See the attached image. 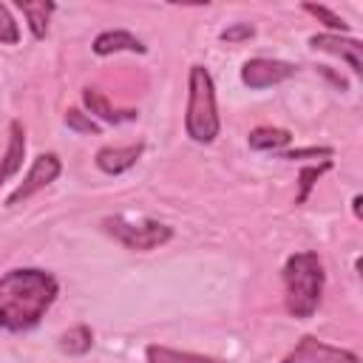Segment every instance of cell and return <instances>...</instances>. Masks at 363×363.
Masks as SVG:
<instances>
[{
  "instance_id": "2e32d148",
  "label": "cell",
  "mask_w": 363,
  "mask_h": 363,
  "mask_svg": "<svg viewBox=\"0 0 363 363\" xmlns=\"http://www.w3.org/2000/svg\"><path fill=\"white\" fill-rule=\"evenodd\" d=\"M91 343H94V335H91L88 326H74V329H68V332L62 335V340H60L62 352H68V354H85V352L91 349Z\"/></svg>"
},
{
  "instance_id": "ffe728a7",
  "label": "cell",
  "mask_w": 363,
  "mask_h": 363,
  "mask_svg": "<svg viewBox=\"0 0 363 363\" xmlns=\"http://www.w3.org/2000/svg\"><path fill=\"white\" fill-rule=\"evenodd\" d=\"M65 122H68V128H77V130H88V133H96L99 128L91 122V119H85L79 111H68L65 113Z\"/></svg>"
},
{
  "instance_id": "30bf717a",
  "label": "cell",
  "mask_w": 363,
  "mask_h": 363,
  "mask_svg": "<svg viewBox=\"0 0 363 363\" xmlns=\"http://www.w3.org/2000/svg\"><path fill=\"white\" fill-rule=\"evenodd\" d=\"M94 51L99 54V57H105V54H116V51H145V45L133 37V34H128V31H105V34H99L96 40H94Z\"/></svg>"
},
{
  "instance_id": "5b68a950",
  "label": "cell",
  "mask_w": 363,
  "mask_h": 363,
  "mask_svg": "<svg viewBox=\"0 0 363 363\" xmlns=\"http://www.w3.org/2000/svg\"><path fill=\"white\" fill-rule=\"evenodd\" d=\"M281 363H360V357L346 349L329 346L318 337H303Z\"/></svg>"
},
{
  "instance_id": "44dd1931",
  "label": "cell",
  "mask_w": 363,
  "mask_h": 363,
  "mask_svg": "<svg viewBox=\"0 0 363 363\" xmlns=\"http://www.w3.org/2000/svg\"><path fill=\"white\" fill-rule=\"evenodd\" d=\"M247 37H252V26H250V23H241V26H233V28L221 31V40H227V43H235V40H247Z\"/></svg>"
},
{
  "instance_id": "277c9868",
  "label": "cell",
  "mask_w": 363,
  "mask_h": 363,
  "mask_svg": "<svg viewBox=\"0 0 363 363\" xmlns=\"http://www.w3.org/2000/svg\"><path fill=\"white\" fill-rule=\"evenodd\" d=\"M105 230L128 250H156L164 241H170V235H173L167 224H159L150 218H133V216L105 218Z\"/></svg>"
},
{
  "instance_id": "5bb4252c",
  "label": "cell",
  "mask_w": 363,
  "mask_h": 363,
  "mask_svg": "<svg viewBox=\"0 0 363 363\" xmlns=\"http://www.w3.org/2000/svg\"><path fill=\"white\" fill-rule=\"evenodd\" d=\"M289 139L292 136L284 128H255L250 133V147H255V150H275V147H284Z\"/></svg>"
},
{
  "instance_id": "8992f818",
  "label": "cell",
  "mask_w": 363,
  "mask_h": 363,
  "mask_svg": "<svg viewBox=\"0 0 363 363\" xmlns=\"http://www.w3.org/2000/svg\"><path fill=\"white\" fill-rule=\"evenodd\" d=\"M57 176H60V159H57L54 153H43V156H37L34 167L28 170V176L23 179V184H20V187L6 199V204H9V207H14V204L26 201L28 196H34V193H37V190H43L45 184H51Z\"/></svg>"
},
{
  "instance_id": "ac0fdd59",
  "label": "cell",
  "mask_w": 363,
  "mask_h": 363,
  "mask_svg": "<svg viewBox=\"0 0 363 363\" xmlns=\"http://www.w3.org/2000/svg\"><path fill=\"white\" fill-rule=\"evenodd\" d=\"M303 9H306L309 14H315V17H320V20H323L329 28H335V31H349V26H346V23H343L337 14H332L329 9H323V6H312V3H306Z\"/></svg>"
},
{
  "instance_id": "4fadbf2b",
  "label": "cell",
  "mask_w": 363,
  "mask_h": 363,
  "mask_svg": "<svg viewBox=\"0 0 363 363\" xmlns=\"http://www.w3.org/2000/svg\"><path fill=\"white\" fill-rule=\"evenodd\" d=\"M23 153H26V139H23V128L17 122H11V142H9V153L3 159V167H0V184L20 167L23 162Z\"/></svg>"
},
{
  "instance_id": "ba28073f",
  "label": "cell",
  "mask_w": 363,
  "mask_h": 363,
  "mask_svg": "<svg viewBox=\"0 0 363 363\" xmlns=\"http://www.w3.org/2000/svg\"><path fill=\"white\" fill-rule=\"evenodd\" d=\"M309 43H312V48H318V51H329V54L346 60L354 74L363 71V62H360V48H363V45H360L357 40H343V37H335V34H315Z\"/></svg>"
},
{
  "instance_id": "d6986e66",
  "label": "cell",
  "mask_w": 363,
  "mask_h": 363,
  "mask_svg": "<svg viewBox=\"0 0 363 363\" xmlns=\"http://www.w3.org/2000/svg\"><path fill=\"white\" fill-rule=\"evenodd\" d=\"M323 170H329V162H326V164H320V167H306V170L301 173V196H298V201H303V199H306L309 187L315 184V179H318Z\"/></svg>"
},
{
  "instance_id": "8fae6325",
  "label": "cell",
  "mask_w": 363,
  "mask_h": 363,
  "mask_svg": "<svg viewBox=\"0 0 363 363\" xmlns=\"http://www.w3.org/2000/svg\"><path fill=\"white\" fill-rule=\"evenodd\" d=\"M85 105L91 108V113L102 116L105 122H125V119H136V111H116L111 108V102L96 91V88H85Z\"/></svg>"
},
{
  "instance_id": "7c38bea8",
  "label": "cell",
  "mask_w": 363,
  "mask_h": 363,
  "mask_svg": "<svg viewBox=\"0 0 363 363\" xmlns=\"http://www.w3.org/2000/svg\"><path fill=\"white\" fill-rule=\"evenodd\" d=\"M147 363H224V360L193 354V352H176V349H167V346H150L147 349Z\"/></svg>"
},
{
  "instance_id": "52a82bcc",
  "label": "cell",
  "mask_w": 363,
  "mask_h": 363,
  "mask_svg": "<svg viewBox=\"0 0 363 363\" xmlns=\"http://www.w3.org/2000/svg\"><path fill=\"white\" fill-rule=\"evenodd\" d=\"M295 74V65L289 62H281V60H250L241 71V79L250 85V88H269V85H278L284 79H289Z\"/></svg>"
},
{
  "instance_id": "9a60e30c",
  "label": "cell",
  "mask_w": 363,
  "mask_h": 363,
  "mask_svg": "<svg viewBox=\"0 0 363 363\" xmlns=\"http://www.w3.org/2000/svg\"><path fill=\"white\" fill-rule=\"evenodd\" d=\"M20 9H23V14L28 17V23H31V31H34V37H45V31H48V14L54 11V3H23L20 0Z\"/></svg>"
},
{
  "instance_id": "6da1fadb",
  "label": "cell",
  "mask_w": 363,
  "mask_h": 363,
  "mask_svg": "<svg viewBox=\"0 0 363 363\" xmlns=\"http://www.w3.org/2000/svg\"><path fill=\"white\" fill-rule=\"evenodd\" d=\"M57 298V281L43 269H11L0 278V326L31 329Z\"/></svg>"
},
{
  "instance_id": "7a4b0ae2",
  "label": "cell",
  "mask_w": 363,
  "mask_h": 363,
  "mask_svg": "<svg viewBox=\"0 0 363 363\" xmlns=\"http://www.w3.org/2000/svg\"><path fill=\"white\" fill-rule=\"evenodd\" d=\"M284 284H286V309L295 318H309L323 292V267L315 252H295L289 255L284 267Z\"/></svg>"
},
{
  "instance_id": "9c48e42d",
  "label": "cell",
  "mask_w": 363,
  "mask_h": 363,
  "mask_svg": "<svg viewBox=\"0 0 363 363\" xmlns=\"http://www.w3.org/2000/svg\"><path fill=\"white\" fill-rule=\"evenodd\" d=\"M139 153H142V145H130V147H102V150L96 153V164H99V170L116 176V173L128 170L130 164H136Z\"/></svg>"
},
{
  "instance_id": "3957f363",
  "label": "cell",
  "mask_w": 363,
  "mask_h": 363,
  "mask_svg": "<svg viewBox=\"0 0 363 363\" xmlns=\"http://www.w3.org/2000/svg\"><path fill=\"white\" fill-rule=\"evenodd\" d=\"M187 133L196 142H213L218 133L213 79L201 65L190 68V99H187Z\"/></svg>"
},
{
  "instance_id": "e0dca14e",
  "label": "cell",
  "mask_w": 363,
  "mask_h": 363,
  "mask_svg": "<svg viewBox=\"0 0 363 363\" xmlns=\"http://www.w3.org/2000/svg\"><path fill=\"white\" fill-rule=\"evenodd\" d=\"M17 40H20V34H17V23L11 20L9 9L0 3V43H9V45H14Z\"/></svg>"
},
{
  "instance_id": "7402d4cb",
  "label": "cell",
  "mask_w": 363,
  "mask_h": 363,
  "mask_svg": "<svg viewBox=\"0 0 363 363\" xmlns=\"http://www.w3.org/2000/svg\"><path fill=\"white\" fill-rule=\"evenodd\" d=\"M332 150L329 147H309V150H292V153H284V159H301V156H329Z\"/></svg>"
}]
</instances>
